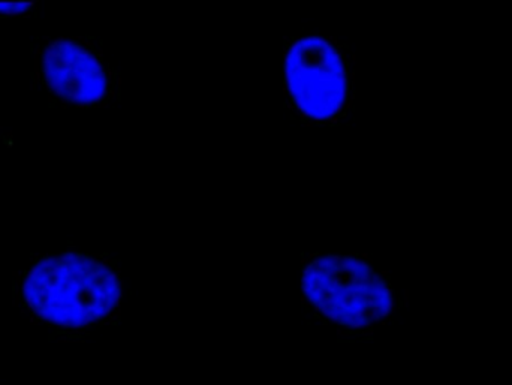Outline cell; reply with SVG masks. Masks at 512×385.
<instances>
[{"mask_svg": "<svg viewBox=\"0 0 512 385\" xmlns=\"http://www.w3.org/2000/svg\"><path fill=\"white\" fill-rule=\"evenodd\" d=\"M283 107L304 128H339L355 110V56L337 36L283 38Z\"/></svg>", "mask_w": 512, "mask_h": 385, "instance_id": "cell-3", "label": "cell"}, {"mask_svg": "<svg viewBox=\"0 0 512 385\" xmlns=\"http://www.w3.org/2000/svg\"><path fill=\"white\" fill-rule=\"evenodd\" d=\"M39 84L54 101L77 110L110 107L120 98V77L101 44L87 36H57L36 51Z\"/></svg>", "mask_w": 512, "mask_h": 385, "instance_id": "cell-4", "label": "cell"}, {"mask_svg": "<svg viewBox=\"0 0 512 385\" xmlns=\"http://www.w3.org/2000/svg\"><path fill=\"white\" fill-rule=\"evenodd\" d=\"M35 8L33 2H0V17H26Z\"/></svg>", "mask_w": 512, "mask_h": 385, "instance_id": "cell-5", "label": "cell"}, {"mask_svg": "<svg viewBox=\"0 0 512 385\" xmlns=\"http://www.w3.org/2000/svg\"><path fill=\"white\" fill-rule=\"evenodd\" d=\"M125 281L110 255L66 251L38 255L17 279L15 302L57 338L83 339L122 315Z\"/></svg>", "mask_w": 512, "mask_h": 385, "instance_id": "cell-1", "label": "cell"}, {"mask_svg": "<svg viewBox=\"0 0 512 385\" xmlns=\"http://www.w3.org/2000/svg\"><path fill=\"white\" fill-rule=\"evenodd\" d=\"M301 305L339 336L372 338L396 312L390 275L367 254L301 255Z\"/></svg>", "mask_w": 512, "mask_h": 385, "instance_id": "cell-2", "label": "cell"}]
</instances>
